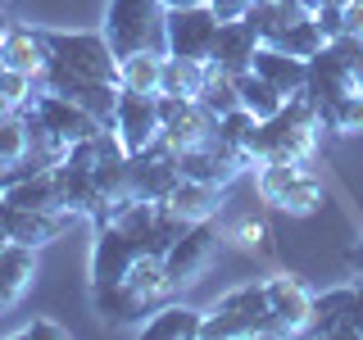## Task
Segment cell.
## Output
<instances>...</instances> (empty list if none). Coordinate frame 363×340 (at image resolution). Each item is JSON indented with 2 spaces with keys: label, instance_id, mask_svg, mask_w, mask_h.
I'll use <instances>...</instances> for the list:
<instances>
[{
  "label": "cell",
  "instance_id": "cell-1",
  "mask_svg": "<svg viewBox=\"0 0 363 340\" xmlns=\"http://www.w3.org/2000/svg\"><path fill=\"white\" fill-rule=\"evenodd\" d=\"M164 28H168L164 0H109L100 32L109 37L113 55L123 60V55H136V50H164L168 55Z\"/></svg>",
  "mask_w": 363,
  "mask_h": 340
},
{
  "label": "cell",
  "instance_id": "cell-2",
  "mask_svg": "<svg viewBox=\"0 0 363 340\" xmlns=\"http://www.w3.org/2000/svg\"><path fill=\"white\" fill-rule=\"evenodd\" d=\"M204 340H250L268 336V286L250 281V286L227 290L213 309H204Z\"/></svg>",
  "mask_w": 363,
  "mask_h": 340
},
{
  "label": "cell",
  "instance_id": "cell-3",
  "mask_svg": "<svg viewBox=\"0 0 363 340\" xmlns=\"http://www.w3.org/2000/svg\"><path fill=\"white\" fill-rule=\"evenodd\" d=\"M50 45V64L68 68L77 77H96V82H118V55L105 32H55L45 28Z\"/></svg>",
  "mask_w": 363,
  "mask_h": 340
},
{
  "label": "cell",
  "instance_id": "cell-4",
  "mask_svg": "<svg viewBox=\"0 0 363 340\" xmlns=\"http://www.w3.org/2000/svg\"><path fill=\"white\" fill-rule=\"evenodd\" d=\"M313 132H318V123L281 109L277 118H264L255 128V136H250V145H245V159L250 164H291V159H304V164H309Z\"/></svg>",
  "mask_w": 363,
  "mask_h": 340
},
{
  "label": "cell",
  "instance_id": "cell-5",
  "mask_svg": "<svg viewBox=\"0 0 363 340\" xmlns=\"http://www.w3.org/2000/svg\"><path fill=\"white\" fill-rule=\"evenodd\" d=\"M259 196H264L272 209L291 213V218H309L323 204V181H318L304 159H291V164H259Z\"/></svg>",
  "mask_w": 363,
  "mask_h": 340
},
{
  "label": "cell",
  "instance_id": "cell-6",
  "mask_svg": "<svg viewBox=\"0 0 363 340\" xmlns=\"http://www.w3.org/2000/svg\"><path fill=\"white\" fill-rule=\"evenodd\" d=\"M177 181H182V164H177V150L164 136H159L150 150L128 159V196H136V200L164 204L177 191Z\"/></svg>",
  "mask_w": 363,
  "mask_h": 340
},
{
  "label": "cell",
  "instance_id": "cell-7",
  "mask_svg": "<svg viewBox=\"0 0 363 340\" xmlns=\"http://www.w3.org/2000/svg\"><path fill=\"white\" fill-rule=\"evenodd\" d=\"M218 28H223V18L213 14L209 5L168 9V28H164L168 55H177V60H204V64H209L213 41H218Z\"/></svg>",
  "mask_w": 363,
  "mask_h": 340
},
{
  "label": "cell",
  "instance_id": "cell-8",
  "mask_svg": "<svg viewBox=\"0 0 363 340\" xmlns=\"http://www.w3.org/2000/svg\"><path fill=\"white\" fill-rule=\"evenodd\" d=\"M113 132H118L123 150L141 154L164 136V109H159V96H141V91H123L118 109H113Z\"/></svg>",
  "mask_w": 363,
  "mask_h": 340
},
{
  "label": "cell",
  "instance_id": "cell-9",
  "mask_svg": "<svg viewBox=\"0 0 363 340\" xmlns=\"http://www.w3.org/2000/svg\"><path fill=\"white\" fill-rule=\"evenodd\" d=\"M159 109H164V141L173 150H196V145H209L218 136V113L204 100L159 96Z\"/></svg>",
  "mask_w": 363,
  "mask_h": 340
},
{
  "label": "cell",
  "instance_id": "cell-10",
  "mask_svg": "<svg viewBox=\"0 0 363 340\" xmlns=\"http://www.w3.org/2000/svg\"><path fill=\"white\" fill-rule=\"evenodd\" d=\"M96 227L100 232H96V245H91V290H109L128 277V268L136 264L141 245L113 222H96Z\"/></svg>",
  "mask_w": 363,
  "mask_h": 340
},
{
  "label": "cell",
  "instance_id": "cell-11",
  "mask_svg": "<svg viewBox=\"0 0 363 340\" xmlns=\"http://www.w3.org/2000/svg\"><path fill=\"white\" fill-rule=\"evenodd\" d=\"M213 254H218V227H213V218L191 222L186 232L173 241V249L164 254V268H168V277H173V286L196 281L200 272L213 264Z\"/></svg>",
  "mask_w": 363,
  "mask_h": 340
},
{
  "label": "cell",
  "instance_id": "cell-12",
  "mask_svg": "<svg viewBox=\"0 0 363 340\" xmlns=\"http://www.w3.org/2000/svg\"><path fill=\"white\" fill-rule=\"evenodd\" d=\"M268 336H304L313 295L295 277H268Z\"/></svg>",
  "mask_w": 363,
  "mask_h": 340
},
{
  "label": "cell",
  "instance_id": "cell-13",
  "mask_svg": "<svg viewBox=\"0 0 363 340\" xmlns=\"http://www.w3.org/2000/svg\"><path fill=\"white\" fill-rule=\"evenodd\" d=\"M45 64H50V45H45V28H28V23H5L0 28V68L41 82Z\"/></svg>",
  "mask_w": 363,
  "mask_h": 340
},
{
  "label": "cell",
  "instance_id": "cell-14",
  "mask_svg": "<svg viewBox=\"0 0 363 340\" xmlns=\"http://www.w3.org/2000/svg\"><path fill=\"white\" fill-rule=\"evenodd\" d=\"M37 118L50 128L60 141L68 145H77V141H86V136H96V132H105V123H96L82 105H73V100H64V96H55V91H37L32 96V105H28Z\"/></svg>",
  "mask_w": 363,
  "mask_h": 340
},
{
  "label": "cell",
  "instance_id": "cell-15",
  "mask_svg": "<svg viewBox=\"0 0 363 340\" xmlns=\"http://www.w3.org/2000/svg\"><path fill=\"white\" fill-rule=\"evenodd\" d=\"M259 45H264V37H259L255 23H250V18H232V23H223V28H218V41H213L209 64L236 77V73H245V68L255 64Z\"/></svg>",
  "mask_w": 363,
  "mask_h": 340
},
{
  "label": "cell",
  "instance_id": "cell-16",
  "mask_svg": "<svg viewBox=\"0 0 363 340\" xmlns=\"http://www.w3.org/2000/svg\"><path fill=\"white\" fill-rule=\"evenodd\" d=\"M5 200V196H0ZM73 213H41V209H18V204H9L5 200V236L9 241H18V245H32V249H41V245H50V241H60L64 236V227Z\"/></svg>",
  "mask_w": 363,
  "mask_h": 340
},
{
  "label": "cell",
  "instance_id": "cell-17",
  "mask_svg": "<svg viewBox=\"0 0 363 340\" xmlns=\"http://www.w3.org/2000/svg\"><path fill=\"white\" fill-rule=\"evenodd\" d=\"M304 336H354V286H332L313 295Z\"/></svg>",
  "mask_w": 363,
  "mask_h": 340
},
{
  "label": "cell",
  "instance_id": "cell-18",
  "mask_svg": "<svg viewBox=\"0 0 363 340\" xmlns=\"http://www.w3.org/2000/svg\"><path fill=\"white\" fill-rule=\"evenodd\" d=\"M350 91H363V86L354 82V73L340 64V55L332 50V45H323V50L309 60V96L318 100V113H323L327 105H336L340 96H350Z\"/></svg>",
  "mask_w": 363,
  "mask_h": 340
},
{
  "label": "cell",
  "instance_id": "cell-19",
  "mask_svg": "<svg viewBox=\"0 0 363 340\" xmlns=\"http://www.w3.org/2000/svg\"><path fill=\"white\" fill-rule=\"evenodd\" d=\"M9 204H18V209H41V213H68L64 209V186H60V173L55 168H37V173L18 177L14 186L0 191Z\"/></svg>",
  "mask_w": 363,
  "mask_h": 340
},
{
  "label": "cell",
  "instance_id": "cell-20",
  "mask_svg": "<svg viewBox=\"0 0 363 340\" xmlns=\"http://www.w3.org/2000/svg\"><path fill=\"white\" fill-rule=\"evenodd\" d=\"M250 68H255L259 77H268V82L277 86L281 96H295V91L309 86V60H295L291 50H281V45H268V41L255 50V64H250Z\"/></svg>",
  "mask_w": 363,
  "mask_h": 340
},
{
  "label": "cell",
  "instance_id": "cell-21",
  "mask_svg": "<svg viewBox=\"0 0 363 340\" xmlns=\"http://www.w3.org/2000/svg\"><path fill=\"white\" fill-rule=\"evenodd\" d=\"M32 277H37V249L18 241L0 245V313L9 304H18V295L32 286Z\"/></svg>",
  "mask_w": 363,
  "mask_h": 340
},
{
  "label": "cell",
  "instance_id": "cell-22",
  "mask_svg": "<svg viewBox=\"0 0 363 340\" xmlns=\"http://www.w3.org/2000/svg\"><path fill=\"white\" fill-rule=\"evenodd\" d=\"M164 204L177 213V218H186V222L218 218V209H223V186H213V181H196V177H182L177 191H173Z\"/></svg>",
  "mask_w": 363,
  "mask_h": 340
},
{
  "label": "cell",
  "instance_id": "cell-23",
  "mask_svg": "<svg viewBox=\"0 0 363 340\" xmlns=\"http://www.w3.org/2000/svg\"><path fill=\"white\" fill-rule=\"evenodd\" d=\"M204 332V309H191V304H164L141 322V336L150 340H196Z\"/></svg>",
  "mask_w": 363,
  "mask_h": 340
},
{
  "label": "cell",
  "instance_id": "cell-24",
  "mask_svg": "<svg viewBox=\"0 0 363 340\" xmlns=\"http://www.w3.org/2000/svg\"><path fill=\"white\" fill-rule=\"evenodd\" d=\"M213 68L204 60H177V55H164V77H159V96H177V100H200L204 86H209Z\"/></svg>",
  "mask_w": 363,
  "mask_h": 340
},
{
  "label": "cell",
  "instance_id": "cell-25",
  "mask_svg": "<svg viewBox=\"0 0 363 340\" xmlns=\"http://www.w3.org/2000/svg\"><path fill=\"white\" fill-rule=\"evenodd\" d=\"M159 77H164V50H136L118 60V86L141 91V96H159Z\"/></svg>",
  "mask_w": 363,
  "mask_h": 340
},
{
  "label": "cell",
  "instance_id": "cell-26",
  "mask_svg": "<svg viewBox=\"0 0 363 340\" xmlns=\"http://www.w3.org/2000/svg\"><path fill=\"white\" fill-rule=\"evenodd\" d=\"M236 86H241V109H250L259 123H264V118H277V113L286 109V96H281V91L272 86L268 77H259L255 68L236 73Z\"/></svg>",
  "mask_w": 363,
  "mask_h": 340
},
{
  "label": "cell",
  "instance_id": "cell-27",
  "mask_svg": "<svg viewBox=\"0 0 363 340\" xmlns=\"http://www.w3.org/2000/svg\"><path fill=\"white\" fill-rule=\"evenodd\" d=\"M32 132H28V113L14 109L0 118V168L9 164H23V159H32Z\"/></svg>",
  "mask_w": 363,
  "mask_h": 340
},
{
  "label": "cell",
  "instance_id": "cell-28",
  "mask_svg": "<svg viewBox=\"0 0 363 340\" xmlns=\"http://www.w3.org/2000/svg\"><path fill=\"white\" fill-rule=\"evenodd\" d=\"M318 123L340 132V136H359L363 132V91H350V96L336 100V105H327L323 113H318Z\"/></svg>",
  "mask_w": 363,
  "mask_h": 340
},
{
  "label": "cell",
  "instance_id": "cell-29",
  "mask_svg": "<svg viewBox=\"0 0 363 340\" xmlns=\"http://www.w3.org/2000/svg\"><path fill=\"white\" fill-rule=\"evenodd\" d=\"M213 68V64H209ZM204 105H209L213 113H218V118H223V113H232V109H241V86H236V77L232 73H223V68H213V73H209V86H204Z\"/></svg>",
  "mask_w": 363,
  "mask_h": 340
},
{
  "label": "cell",
  "instance_id": "cell-30",
  "mask_svg": "<svg viewBox=\"0 0 363 340\" xmlns=\"http://www.w3.org/2000/svg\"><path fill=\"white\" fill-rule=\"evenodd\" d=\"M255 128H259V118H255L250 109H232V113H223V118H218V141L245 154V145H250V136H255ZM245 164H250V159H245Z\"/></svg>",
  "mask_w": 363,
  "mask_h": 340
},
{
  "label": "cell",
  "instance_id": "cell-31",
  "mask_svg": "<svg viewBox=\"0 0 363 340\" xmlns=\"http://www.w3.org/2000/svg\"><path fill=\"white\" fill-rule=\"evenodd\" d=\"M232 245L245 249V254H268V227L259 218H241L232 227Z\"/></svg>",
  "mask_w": 363,
  "mask_h": 340
},
{
  "label": "cell",
  "instance_id": "cell-32",
  "mask_svg": "<svg viewBox=\"0 0 363 340\" xmlns=\"http://www.w3.org/2000/svg\"><path fill=\"white\" fill-rule=\"evenodd\" d=\"M313 23H318V32H323L327 41L345 37V0H340V5H318L313 9Z\"/></svg>",
  "mask_w": 363,
  "mask_h": 340
},
{
  "label": "cell",
  "instance_id": "cell-33",
  "mask_svg": "<svg viewBox=\"0 0 363 340\" xmlns=\"http://www.w3.org/2000/svg\"><path fill=\"white\" fill-rule=\"evenodd\" d=\"M18 340H68V327L50 322V317H32V322L18 332Z\"/></svg>",
  "mask_w": 363,
  "mask_h": 340
},
{
  "label": "cell",
  "instance_id": "cell-34",
  "mask_svg": "<svg viewBox=\"0 0 363 340\" xmlns=\"http://www.w3.org/2000/svg\"><path fill=\"white\" fill-rule=\"evenodd\" d=\"M255 5H259V0H209V9H213V14H218L223 23H232V18H245Z\"/></svg>",
  "mask_w": 363,
  "mask_h": 340
},
{
  "label": "cell",
  "instance_id": "cell-35",
  "mask_svg": "<svg viewBox=\"0 0 363 340\" xmlns=\"http://www.w3.org/2000/svg\"><path fill=\"white\" fill-rule=\"evenodd\" d=\"M345 37H363V0H345Z\"/></svg>",
  "mask_w": 363,
  "mask_h": 340
},
{
  "label": "cell",
  "instance_id": "cell-36",
  "mask_svg": "<svg viewBox=\"0 0 363 340\" xmlns=\"http://www.w3.org/2000/svg\"><path fill=\"white\" fill-rule=\"evenodd\" d=\"M345 264H350V272H354V277L363 281V241H359V245H350V249H345Z\"/></svg>",
  "mask_w": 363,
  "mask_h": 340
},
{
  "label": "cell",
  "instance_id": "cell-37",
  "mask_svg": "<svg viewBox=\"0 0 363 340\" xmlns=\"http://www.w3.org/2000/svg\"><path fill=\"white\" fill-rule=\"evenodd\" d=\"M363 336V281H354V340Z\"/></svg>",
  "mask_w": 363,
  "mask_h": 340
},
{
  "label": "cell",
  "instance_id": "cell-38",
  "mask_svg": "<svg viewBox=\"0 0 363 340\" xmlns=\"http://www.w3.org/2000/svg\"><path fill=\"white\" fill-rule=\"evenodd\" d=\"M196 5H209V0H164V9H196Z\"/></svg>",
  "mask_w": 363,
  "mask_h": 340
},
{
  "label": "cell",
  "instance_id": "cell-39",
  "mask_svg": "<svg viewBox=\"0 0 363 340\" xmlns=\"http://www.w3.org/2000/svg\"><path fill=\"white\" fill-rule=\"evenodd\" d=\"M304 9H318V5H340V0H300Z\"/></svg>",
  "mask_w": 363,
  "mask_h": 340
},
{
  "label": "cell",
  "instance_id": "cell-40",
  "mask_svg": "<svg viewBox=\"0 0 363 340\" xmlns=\"http://www.w3.org/2000/svg\"><path fill=\"white\" fill-rule=\"evenodd\" d=\"M0 5H5V0H0Z\"/></svg>",
  "mask_w": 363,
  "mask_h": 340
}]
</instances>
